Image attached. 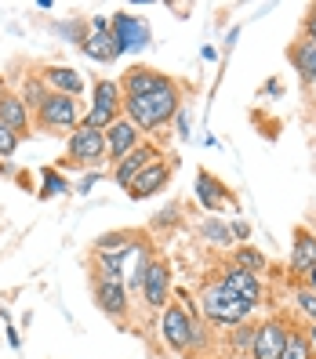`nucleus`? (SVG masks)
Here are the masks:
<instances>
[{"label": "nucleus", "instance_id": "1", "mask_svg": "<svg viewBox=\"0 0 316 359\" xmlns=\"http://www.w3.org/2000/svg\"><path fill=\"white\" fill-rule=\"evenodd\" d=\"M178 83L171 80L167 88H160L157 95H145V98H124V116H128L135 128L145 131H157L164 123H171L182 109H178Z\"/></svg>", "mask_w": 316, "mask_h": 359}, {"label": "nucleus", "instance_id": "2", "mask_svg": "<svg viewBox=\"0 0 316 359\" xmlns=\"http://www.w3.org/2000/svg\"><path fill=\"white\" fill-rule=\"evenodd\" d=\"M110 160V149H105V131H95L88 123H80V128L66 138V156L58 160L62 171H70V167H88V171H98V167Z\"/></svg>", "mask_w": 316, "mask_h": 359}, {"label": "nucleus", "instance_id": "3", "mask_svg": "<svg viewBox=\"0 0 316 359\" xmlns=\"http://www.w3.org/2000/svg\"><path fill=\"white\" fill-rule=\"evenodd\" d=\"M33 128L44 131V135H55V138H70L77 128H80V102L70 98V95H48V102L33 113Z\"/></svg>", "mask_w": 316, "mask_h": 359}, {"label": "nucleus", "instance_id": "4", "mask_svg": "<svg viewBox=\"0 0 316 359\" xmlns=\"http://www.w3.org/2000/svg\"><path fill=\"white\" fill-rule=\"evenodd\" d=\"M200 309H204V316H207L211 323H222V327H240L247 316L255 312L247 302H240L222 280L207 283V287L200 290Z\"/></svg>", "mask_w": 316, "mask_h": 359}, {"label": "nucleus", "instance_id": "5", "mask_svg": "<svg viewBox=\"0 0 316 359\" xmlns=\"http://www.w3.org/2000/svg\"><path fill=\"white\" fill-rule=\"evenodd\" d=\"M120 116H124L120 80H95V88H91V109L84 113L80 123H88V128H95V131H110Z\"/></svg>", "mask_w": 316, "mask_h": 359}, {"label": "nucleus", "instance_id": "6", "mask_svg": "<svg viewBox=\"0 0 316 359\" xmlns=\"http://www.w3.org/2000/svg\"><path fill=\"white\" fill-rule=\"evenodd\" d=\"M160 334H164V345L171 352H189V345H193V312L171 302L160 316Z\"/></svg>", "mask_w": 316, "mask_h": 359}, {"label": "nucleus", "instance_id": "7", "mask_svg": "<svg viewBox=\"0 0 316 359\" xmlns=\"http://www.w3.org/2000/svg\"><path fill=\"white\" fill-rule=\"evenodd\" d=\"M171 76L160 73V69H150V66H131L128 73L120 76V91L124 98H145V95H157L160 88H167Z\"/></svg>", "mask_w": 316, "mask_h": 359}, {"label": "nucleus", "instance_id": "8", "mask_svg": "<svg viewBox=\"0 0 316 359\" xmlns=\"http://www.w3.org/2000/svg\"><path fill=\"white\" fill-rule=\"evenodd\" d=\"M167 298H171V265H167L164 258H153L150 272H145L142 280V302L150 309H167Z\"/></svg>", "mask_w": 316, "mask_h": 359}, {"label": "nucleus", "instance_id": "9", "mask_svg": "<svg viewBox=\"0 0 316 359\" xmlns=\"http://www.w3.org/2000/svg\"><path fill=\"white\" fill-rule=\"evenodd\" d=\"M91 298L95 305L110 316V320H124L128 316V287L124 280H91Z\"/></svg>", "mask_w": 316, "mask_h": 359}, {"label": "nucleus", "instance_id": "10", "mask_svg": "<svg viewBox=\"0 0 316 359\" xmlns=\"http://www.w3.org/2000/svg\"><path fill=\"white\" fill-rule=\"evenodd\" d=\"M157 160H164V156H160V149H157L153 142H142L138 149H131L128 156H124V160L117 163V171H113L117 185H120V189H131V182L145 171V167H153Z\"/></svg>", "mask_w": 316, "mask_h": 359}, {"label": "nucleus", "instance_id": "11", "mask_svg": "<svg viewBox=\"0 0 316 359\" xmlns=\"http://www.w3.org/2000/svg\"><path fill=\"white\" fill-rule=\"evenodd\" d=\"M287 337H291V327H287L284 320H265V323L258 327L251 359H280L284 348H287Z\"/></svg>", "mask_w": 316, "mask_h": 359}, {"label": "nucleus", "instance_id": "12", "mask_svg": "<svg viewBox=\"0 0 316 359\" xmlns=\"http://www.w3.org/2000/svg\"><path fill=\"white\" fill-rule=\"evenodd\" d=\"M171 178H175V160H157L153 167H145V171L131 182L128 196H131V200H150V196H157Z\"/></svg>", "mask_w": 316, "mask_h": 359}, {"label": "nucleus", "instance_id": "13", "mask_svg": "<svg viewBox=\"0 0 316 359\" xmlns=\"http://www.w3.org/2000/svg\"><path fill=\"white\" fill-rule=\"evenodd\" d=\"M0 123H8L18 138H26L33 131V113L26 109V102L18 98V91L0 88Z\"/></svg>", "mask_w": 316, "mask_h": 359}, {"label": "nucleus", "instance_id": "14", "mask_svg": "<svg viewBox=\"0 0 316 359\" xmlns=\"http://www.w3.org/2000/svg\"><path fill=\"white\" fill-rule=\"evenodd\" d=\"M197 200H200V207L211 210V215H215V210H225V207H237V196L229 193L225 182L215 178L211 171H197Z\"/></svg>", "mask_w": 316, "mask_h": 359}, {"label": "nucleus", "instance_id": "15", "mask_svg": "<svg viewBox=\"0 0 316 359\" xmlns=\"http://www.w3.org/2000/svg\"><path fill=\"white\" fill-rule=\"evenodd\" d=\"M138 145H142V131L135 128L128 116H120L113 128L105 131V149H110V160H117V163L128 156L131 149H138Z\"/></svg>", "mask_w": 316, "mask_h": 359}, {"label": "nucleus", "instance_id": "16", "mask_svg": "<svg viewBox=\"0 0 316 359\" xmlns=\"http://www.w3.org/2000/svg\"><path fill=\"white\" fill-rule=\"evenodd\" d=\"M222 283L237 294L240 302H247L251 309H258L262 305V298H265V290H262V280L258 276H251V272H244V269H237V265H229L225 272H222Z\"/></svg>", "mask_w": 316, "mask_h": 359}, {"label": "nucleus", "instance_id": "17", "mask_svg": "<svg viewBox=\"0 0 316 359\" xmlns=\"http://www.w3.org/2000/svg\"><path fill=\"white\" fill-rule=\"evenodd\" d=\"M110 33L117 36V44H120L124 51L150 44V26H145L142 18L128 15V11H117V15H113V29H110Z\"/></svg>", "mask_w": 316, "mask_h": 359}, {"label": "nucleus", "instance_id": "18", "mask_svg": "<svg viewBox=\"0 0 316 359\" xmlns=\"http://www.w3.org/2000/svg\"><path fill=\"white\" fill-rule=\"evenodd\" d=\"M291 272H298V276H309V272H316V236H312L309 229H294Z\"/></svg>", "mask_w": 316, "mask_h": 359}, {"label": "nucleus", "instance_id": "19", "mask_svg": "<svg viewBox=\"0 0 316 359\" xmlns=\"http://www.w3.org/2000/svg\"><path fill=\"white\" fill-rule=\"evenodd\" d=\"M40 76L48 80V88H51L55 95H70V98H80V95H84V76H80L73 66H48Z\"/></svg>", "mask_w": 316, "mask_h": 359}, {"label": "nucleus", "instance_id": "20", "mask_svg": "<svg viewBox=\"0 0 316 359\" xmlns=\"http://www.w3.org/2000/svg\"><path fill=\"white\" fill-rule=\"evenodd\" d=\"M287 58H291L294 73H298L305 83L316 80V44H312L309 36H298V40H294V44L287 48Z\"/></svg>", "mask_w": 316, "mask_h": 359}, {"label": "nucleus", "instance_id": "21", "mask_svg": "<svg viewBox=\"0 0 316 359\" xmlns=\"http://www.w3.org/2000/svg\"><path fill=\"white\" fill-rule=\"evenodd\" d=\"M80 51L88 58H95V62H113V58H120L124 48L117 44L113 33H88V40L80 44Z\"/></svg>", "mask_w": 316, "mask_h": 359}, {"label": "nucleus", "instance_id": "22", "mask_svg": "<svg viewBox=\"0 0 316 359\" xmlns=\"http://www.w3.org/2000/svg\"><path fill=\"white\" fill-rule=\"evenodd\" d=\"M48 95H51V88H48V80L40 76V73H29V76L22 80V88H18V98L26 102V109H29V113H37L40 105L48 102Z\"/></svg>", "mask_w": 316, "mask_h": 359}, {"label": "nucleus", "instance_id": "23", "mask_svg": "<svg viewBox=\"0 0 316 359\" xmlns=\"http://www.w3.org/2000/svg\"><path fill=\"white\" fill-rule=\"evenodd\" d=\"M138 243L135 232H105V236L95 240V255H128V250Z\"/></svg>", "mask_w": 316, "mask_h": 359}, {"label": "nucleus", "instance_id": "24", "mask_svg": "<svg viewBox=\"0 0 316 359\" xmlns=\"http://www.w3.org/2000/svg\"><path fill=\"white\" fill-rule=\"evenodd\" d=\"M229 265H237V269L251 272V276H258V272L265 269V255H262L258 247H237L233 258H229Z\"/></svg>", "mask_w": 316, "mask_h": 359}, {"label": "nucleus", "instance_id": "25", "mask_svg": "<svg viewBox=\"0 0 316 359\" xmlns=\"http://www.w3.org/2000/svg\"><path fill=\"white\" fill-rule=\"evenodd\" d=\"M200 236L218 243V247H233V229H229V222H222V218H207L200 225Z\"/></svg>", "mask_w": 316, "mask_h": 359}, {"label": "nucleus", "instance_id": "26", "mask_svg": "<svg viewBox=\"0 0 316 359\" xmlns=\"http://www.w3.org/2000/svg\"><path fill=\"white\" fill-rule=\"evenodd\" d=\"M62 193H70V185H66V178H62L55 167H44L40 171V200H51V196H62Z\"/></svg>", "mask_w": 316, "mask_h": 359}, {"label": "nucleus", "instance_id": "27", "mask_svg": "<svg viewBox=\"0 0 316 359\" xmlns=\"http://www.w3.org/2000/svg\"><path fill=\"white\" fill-rule=\"evenodd\" d=\"M280 359H312V341H309V334H298V330H291L287 337V348Z\"/></svg>", "mask_w": 316, "mask_h": 359}, {"label": "nucleus", "instance_id": "28", "mask_svg": "<svg viewBox=\"0 0 316 359\" xmlns=\"http://www.w3.org/2000/svg\"><path fill=\"white\" fill-rule=\"evenodd\" d=\"M255 337H258V327H255V323L233 327V348H237V352H251V348H255Z\"/></svg>", "mask_w": 316, "mask_h": 359}, {"label": "nucleus", "instance_id": "29", "mask_svg": "<svg viewBox=\"0 0 316 359\" xmlns=\"http://www.w3.org/2000/svg\"><path fill=\"white\" fill-rule=\"evenodd\" d=\"M18 142H22V138H18L11 128H8V123H0V160H8V156H15V149H18Z\"/></svg>", "mask_w": 316, "mask_h": 359}, {"label": "nucleus", "instance_id": "30", "mask_svg": "<svg viewBox=\"0 0 316 359\" xmlns=\"http://www.w3.org/2000/svg\"><path fill=\"white\" fill-rule=\"evenodd\" d=\"M294 302H298V309L316 323V290H298V294H294Z\"/></svg>", "mask_w": 316, "mask_h": 359}, {"label": "nucleus", "instance_id": "31", "mask_svg": "<svg viewBox=\"0 0 316 359\" xmlns=\"http://www.w3.org/2000/svg\"><path fill=\"white\" fill-rule=\"evenodd\" d=\"M175 222H178V207H164L153 225H157V229H167V225H175Z\"/></svg>", "mask_w": 316, "mask_h": 359}, {"label": "nucleus", "instance_id": "32", "mask_svg": "<svg viewBox=\"0 0 316 359\" xmlns=\"http://www.w3.org/2000/svg\"><path fill=\"white\" fill-rule=\"evenodd\" d=\"M302 36H309L312 44H316V15H312V11L305 15V22H302Z\"/></svg>", "mask_w": 316, "mask_h": 359}, {"label": "nucleus", "instance_id": "33", "mask_svg": "<svg viewBox=\"0 0 316 359\" xmlns=\"http://www.w3.org/2000/svg\"><path fill=\"white\" fill-rule=\"evenodd\" d=\"M95 182H98V171H91L88 178H80L73 189H77V193H91V185H95Z\"/></svg>", "mask_w": 316, "mask_h": 359}, {"label": "nucleus", "instance_id": "34", "mask_svg": "<svg viewBox=\"0 0 316 359\" xmlns=\"http://www.w3.org/2000/svg\"><path fill=\"white\" fill-rule=\"evenodd\" d=\"M229 229H233V236H240V240H247V236H251V225H247V222H233Z\"/></svg>", "mask_w": 316, "mask_h": 359}, {"label": "nucleus", "instance_id": "35", "mask_svg": "<svg viewBox=\"0 0 316 359\" xmlns=\"http://www.w3.org/2000/svg\"><path fill=\"white\" fill-rule=\"evenodd\" d=\"M178 138H189V116L178 113Z\"/></svg>", "mask_w": 316, "mask_h": 359}, {"label": "nucleus", "instance_id": "36", "mask_svg": "<svg viewBox=\"0 0 316 359\" xmlns=\"http://www.w3.org/2000/svg\"><path fill=\"white\" fill-rule=\"evenodd\" d=\"M309 341H316V323H312V330H309Z\"/></svg>", "mask_w": 316, "mask_h": 359}, {"label": "nucleus", "instance_id": "37", "mask_svg": "<svg viewBox=\"0 0 316 359\" xmlns=\"http://www.w3.org/2000/svg\"><path fill=\"white\" fill-rule=\"evenodd\" d=\"M309 11H312V15H316V4H312V8H309Z\"/></svg>", "mask_w": 316, "mask_h": 359}, {"label": "nucleus", "instance_id": "38", "mask_svg": "<svg viewBox=\"0 0 316 359\" xmlns=\"http://www.w3.org/2000/svg\"><path fill=\"white\" fill-rule=\"evenodd\" d=\"M0 229H4V222H0Z\"/></svg>", "mask_w": 316, "mask_h": 359}]
</instances>
